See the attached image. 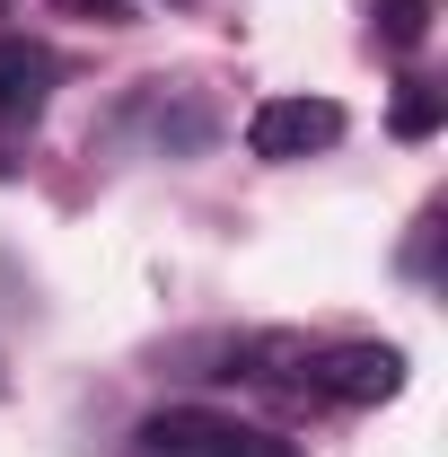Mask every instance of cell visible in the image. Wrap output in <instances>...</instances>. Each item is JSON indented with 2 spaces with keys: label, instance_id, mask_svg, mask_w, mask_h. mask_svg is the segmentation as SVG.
I'll return each instance as SVG.
<instances>
[{
  "label": "cell",
  "instance_id": "9",
  "mask_svg": "<svg viewBox=\"0 0 448 457\" xmlns=\"http://www.w3.org/2000/svg\"><path fill=\"white\" fill-rule=\"evenodd\" d=\"M0 387H9V378H0Z\"/></svg>",
  "mask_w": 448,
  "mask_h": 457
},
{
  "label": "cell",
  "instance_id": "4",
  "mask_svg": "<svg viewBox=\"0 0 448 457\" xmlns=\"http://www.w3.org/2000/svg\"><path fill=\"white\" fill-rule=\"evenodd\" d=\"M54 79H62V62L36 36H0V132H27L54 106Z\"/></svg>",
  "mask_w": 448,
  "mask_h": 457
},
{
  "label": "cell",
  "instance_id": "2",
  "mask_svg": "<svg viewBox=\"0 0 448 457\" xmlns=\"http://www.w3.org/2000/svg\"><path fill=\"white\" fill-rule=\"evenodd\" d=\"M299 387L326 404H387V396H404V352L395 343H317Z\"/></svg>",
  "mask_w": 448,
  "mask_h": 457
},
{
  "label": "cell",
  "instance_id": "6",
  "mask_svg": "<svg viewBox=\"0 0 448 457\" xmlns=\"http://www.w3.org/2000/svg\"><path fill=\"white\" fill-rule=\"evenodd\" d=\"M387 123H395V141H431V132L448 123V88H440V79H404Z\"/></svg>",
  "mask_w": 448,
  "mask_h": 457
},
{
  "label": "cell",
  "instance_id": "7",
  "mask_svg": "<svg viewBox=\"0 0 448 457\" xmlns=\"http://www.w3.org/2000/svg\"><path fill=\"white\" fill-rule=\"evenodd\" d=\"M369 18H378V45L387 54H413L431 36V0H369Z\"/></svg>",
  "mask_w": 448,
  "mask_h": 457
},
{
  "label": "cell",
  "instance_id": "8",
  "mask_svg": "<svg viewBox=\"0 0 448 457\" xmlns=\"http://www.w3.org/2000/svg\"><path fill=\"white\" fill-rule=\"evenodd\" d=\"M62 9H79V18H97V27H123V18H132L123 0H62Z\"/></svg>",
  "mask_w": 448,
  "mask_h": 457
},
{
  "label": "cell",
  "instance_id": "5",
  "mask_svg": "<svg viewBox=\"0 0 448 457\" xmlns=\"http://www.w3.org/2000/svg\"><path fill=\"white\" fill-rule=\"evenodd\" d=\"M132 123L168 150V159H194L203 141H212V106H194L185 88H168V79H150L141 97H132Z\"/></svg>",
  "mask_w": 448,
  "mask_h": 457
},
{
  "label": "cell",
  "instance_id": "3",
  "mask_svg": "<svg viewBox=\"0 0 448 457\" xmlns=\"http://www.w3.org/2000/svg\"><path fill=\"white\" fill-rule=\"evenodd\" d=\"M343 132H352V114H343L335 97H264V106L246 114V150H255V159H273V168L335 150Z\"/></svg>",
  "mask_w": 448,
  "mask_h": 457
},
{
  "label": "cell",
  "instance_id": "1",
  "mask_svg": "<svg viewBox=\"0 0 448 457\" xmlns=\"http://www.w3.org/2000/svg\"><path fill=\"white\" fill-rule=\"evenodd\" d=\"M132 457H299V449L281 431L212 413V404H168V413H141L132 422Z\"/></svg>",
  "mask_w": 448,
  "mask_h": 457
}]
</instances>
